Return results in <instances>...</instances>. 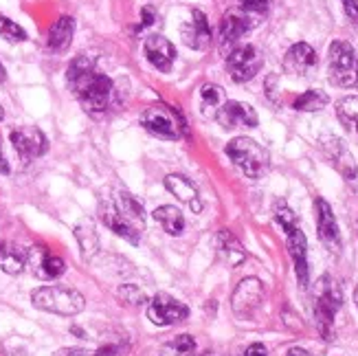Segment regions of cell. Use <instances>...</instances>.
Here are the masks:
<instances>
[{"label": "cell", "mask_w": 358, "mask_h": 356, "mask_svg": "<svg viewBox=\"0 0 358 356\" xmlns=\"http://www.w3.org/2000/svg\"><path fill=\"white\" fill-rule=\"evenodd\" d=\"M117 295L121 297V301L123 304H128V306H141V304H145V292L138 288V286H134V284H123L119 290H117Z\"/></svg>", "instance_id": "cell-32"}, {"label": "cell", "mask_w": 358, "mask_h": 356, "mask_svg": "<svg viewBox=\"0 0 358 356\" xmlns=\"http://www.w3.org/2000/svg\"><path fill=\"white\" fill-rule=\"evenodd\" d=\"M75 238L80 242L82 257L92 259V255L99 251V234H97V227L92 222V218H82L75 225Z\"/></svg>", "instance_id": "cell-25"}, {"label": "cell", "mask_w": 358, "mask_h": 356, "mask_svg": "<svg viewBox=\"0 0 358 356\" xmlns=\"http://www.w3.org/2000/svg\"><path fill=\"white\" fill-rule=\"evenodd\" d=\"M253 27L251 18L244 9H229L222 15V22H220V40H222V49L227 46H233L244 34H248Z\"/></svg>", "instance_id": "cell-17"}, {"label": "cell", "mask_w": 358, "mask_h": 356, "mask_svg": "<svg viewBox=\"0 0 358 356\" xmlns=\"http://www.w3.org/2000/svg\"><path fill=\"white\" fill-rule=\"evenodd\" d=\"M286 356H313V354H310V352H306L303 348H290Z\"/></svg>", "instance_id": "cell-41"}, {"label": "cell", "mask_w": 358, "mask_h": 356, "mask_svg": "<svg viewBox=\"0 0 358 356\" xmlns=\"http://www.w3.org/2000/svg\"><path fill=\"white\" fill-rule=\"evenodd\" d=\"M165 350L172 352L174 356H187V354H192L196 350V341H194V336H189V334H178L165 346Z\"/></svg>", "instance_id": "cell-30"}, {"label": "cell", "mask_w": 358, "mask_h": 356, "mask_svg": "<svg viewBox=\"0 0 358 356\" xmlns=\"http://www.w3.org/2000/svg\"><path fill=\"white\" fill-rule=\"evenodd\" d=\"M27 266L36 277H40V280L51 282V280H57V277L64 275L66 262L53 255L46 246H31L29 255H27Z\"/></svg>", "instance_id": "cell-12"}, {"label": "cell", "mask_w": 358, "mask_h": 356, "mask_svg": "<svg viewBox=\"0 0 358 356\" xmlns=\"http://www.w3.org/2000/svg\"><path fill=\"white\" fill-rule=\"evenodd\" d=\"M246 13H266L273 0H238Z\"/></svg>", "instance_id": "cell-34"}, {"label": "cell", "mask_w": 358, "mask_h": 356, "mask_svg": "<svg viewBox=\"0 0 358 356\" xmlns=\"http://www.w3.org/2000/svg\"><path fill=\"white\" fill-rule=\"evenodd\" d=\"M154 18H157V13H154V9H152V7H143V22H141V27H138V29L150 27V24L154 22Z\"/></svg>", "instance_id": "cell-39"}, {"label": "cell", "mask_w": 358, "mask_h": 356, "mask_svg": "<svg viewBox=\"0 0 358 356\" xmlns=\"http://www.w3.org/2000/svg\"><path fill=\"white\" fill-rule=\"evenodd\" d=\"M286 246H288V253L292 257V264H294V273H297V280L301 288H308L310 282V269H308V242L303 231L297 227H292L286 231Z\"/></svg>", "instance_id": "cell-15"}, {"label": "cell", "mask_w": 358, "mask_h": 356, "mask_svg": "<svg viewBox=\"0 0 358 356\" xmlns=\"http://www.w3.org/2000/svg\"><path fill=\"white\" fill-rule=\"evenodd\" d=\"M165 187H167L169 194L176 196L180 203L189 205L194 213L202 211V203H200V198H198V190H196V185L189 178H185L180 174H167L165 176Z\"/></svg>", "instance_id": "cell-22"}, {"label": "cell", "mask_w": 358, "mask_h": 356, "mask_svg": "<svg viewBox=\"0 0 358 356\" xmlns=\"http://www.w3.org/2000/svg\"><path fill=\"white\" fill-rule=\"evenodd\" d=\"M217 123L224 130H236V128H255L257 126V113L253 111V106H248L244 101H224L222 108L215 115Z\"/></svg>", "instance_id": "cell-14"}, {"label": "cell", "mask_w": 358, "mask_h": 356, "mask_svg": "<svg viewBox=\"0 0 358 356\" xmlns=\"http://www.w3.org/2000/svg\"><path fill=\"white\" fill-rule=\"evenodd\" d=\"M66 80L73 88V95L82 104L86 113L101 115L110 108L113 95H115V84L108 75L95 71L92 62L86 55L75 57L71 62V66L66 71Z\"/></svg>", "instance_id": "cell-1"}, {"label": "cell", "mask_w": 358, "mask_h": 356, "mask_svg": "<svg viewBox=\"0 0 358 356\" xmlns=\"http://www.w3.org/2000/svg\"><path fill=\"white\" fill-rule=\"evenodd\" d=\"M328 73L330 82L341 88L358 86V59L352 44L343 40H334L328 51Z\"/></svg>", "instance_id": "cell-7"}, {"label": "cell", "mask_w": 358, "mask_h": 356, "mask_svg": "<svg viewBox=\"0 0 358 356\" xmlns=\"http://www.w3.org/2000/svg\"><path fill=\"white\" fill-rule=\"evenodd\" d=\"M354 301H356V308H358V286H356V290H354Z\"/></svg>", "instance_id": "cell-43"}, {"label": "cell", "mask_w": 358, "mask_h": 356, "mask_svg": "<svg viewBox=\"0 0 358 356\" xmlns=\"http://www.w3.org/2000/svg\"><path fill=\"white\" fill-rule=\"evenodd\" d=\"M328 95H325L323 90L319 88H310L306 92H301V95L292 101V108L294 111H301V113H319L323 111L325 106H328Z\"/></svg>", "instance_id": "cell-29"}, {"label": "cell", "mask_w": 358, "mask_h": 356, "mask_svg": "<svg viewBox=\"0 0 358 356\" xmlns=\"http://www.w3.org/2000/svg\"><path fill=\"white\" fill-rule=\"evenodd\" d=\"M317 66V51L308 42L292 44L284 55V69L290 75H308Z\"/></svg>", "instance_id": "cell-18"}, {"label": "cell", "mask_w": 358, "mask_h": 356, "mask_svg": "<svg viewBox=\"0 0 358 356\" xmlns=\"http://www.w3.org/2000/svg\"><path fill=\"white\" fill-rule=\"evenodd\" d=\"M99 215L113 234L130 244H138L145 231V211L128 192H117L115 196L106 198L99 207Z\"/></svg>", "instance_id": "cell-2"}, {"label": "cell", "mask_w": 358, "mask_h": 356, "mask_svg": "<svg viewBox=\"0 0 358 356\" xmlns=\"http://www.w3.org/2000/svg\"><path fill=\"white\" fill-rule=\"evenodd\" d=\"M7 77V73H5V66H3V62H0V82H3Z\"/></svg>", "instance_id": "cell-42"}, {"label": "cell", "mask_w": 358, "mask_h": 356, "mask_svg": "<svg viewBox=\"0 0 358 356\" xmlns=\"http://www.w3.org/2000/svg\"><path fill=\"white\" fill-rule=\"evenodd\" d=\"M31 301L44 313H53L59 317H75L84 311V295L75 288L64 286H40L31 292Z\"/></svg>", "instance_id": "cell-4"}, {"label": "cell", "mask_w": 358, "mask_h": 356, "mask_svg": "<svg viewBox=\"0 0 358 356\" xmlns=\"http://www.w3.org/2000/svg\"><path fill=\"white\" fill-rule=\"evenodd\" d=\"M73 34H75V20L71 15H62V18H57L49 29V36H46V46H49V51L64 53L73 42Z\"/></svg>", "instance_id": "cell-23"}, {"label": "cell", "mask_w": 358, "mask_h": 356, "mask_svg": "<svg viewBox=\"0 0 358 356\" xmlns=\"http://www.w3.org/2000/svg\"><path fill=\"white\" fill-rule=\"evenodd\" d=\"M341 306H343V295H341L338 284L330 275H323L317 282L313 311H315L317 330L325 341H332L334 339V317L341 311Z\"/></svg>", "instance_id": "cell-3"}, {"label": "cell", "mask_w": 358, "mask_h": 356, "mask_svg": "<svg viewBox=\"0 0 358 356\" xmlns=\"http://www.w3.org/2000/svg\"><path fill=\"white\" fill-rule=\"evenodd\" d=\"M262 64H264V57L253 44L238 46V49H233L227 55V71L236 84H244L248 80H253L259 73Z\"/></svg>", "instance_id": "cell-8"}, {"label": "cell", "mask_w": 358, "mask_h": 356, "mask_svg": "<svg viewBox=\"0 0 358 356\" xmlns=\"http://www.w3.org/2000/svg\"><path fill=\"white\" fill-rule=\"evenodd\" d=\"M141 126L157 134L161 138H169V141H178L187 134V121L178 108L165 106V104H154L148 106L141 115Z\"/></svg>", "instance_id": "cell-6"}, {"label": "cell", "mask_w": 358, "mask_h": 356, "mask_svg": "<svg viewBox=\"0 0 358 356\" xmlns=\"http://www.w3.org/2000/svg\"><path fill=\"white\" fill-rule=\"evenodd\" d=\"M336 117L343 123V128L352 134V138L358 143V95H350L338 99L336 104Z\"/></svg>", "instance_id": "cell-26"}, {"label": "cell", "mask_w": 358, "mask_h": 356, "mask_svg": "<svg viewBox=\"0 0 358 356\" xmlns=\"http://www.w3.org/2000/svg\"><path fill=\"white\" fill-rule=\"evenodd\" d=\"M189 317V308H187L182 301L169 297L167 292H159L154 295L152 301L148 304V319L154 323V326H176V323L185 321Z\"/></svg>", "instance_id": "cell-9"}, {"label": "cell", "mask_w": 358, "mask_h": 356, "mask_svg": "<svg viewBox=\"0 0 358 356\" xmlns=\"http://www.w3.org/2000/svg\"><path fill=\"white\" fill-rule=\"evenodd\" d=\"M200 356H215L213 352H207V354H200Z\"/></svg>", "instance_id": "cell-45"}, {"label": "cell", "mask_w": 358, "mask_h": 356, "mask_svg": "<svg viewBox=\"0 0 358 356\" xmlns=\"http://www.w3.org/2000/svg\"><path fill=\"white\" fill-rule=\"evenodd\" d=\"M154 220H157L165 229V234H169V236H180L185 231V215L180 213V209H176L172 205L159 207L154 211Z\"/></svg>", "instance_id": "cell-28"}, {"label": "cell", "mask_w": 358, "mask_h": 356, "mask_svg": "<svg viewBox=\"0 0 358 356\" xmlns=\"http://www.w3.org/2000/svg\"><path fill=\"white\" fill-rule=\"evenodd\" d=\"M315 213H317V231H319V240L323 242V246L330 253H341V231H338V222L334 218V211L330 207L328 200L317 198L315 200Z\"/></svg>", "instance_id": "cell-13"}, {"label": "cell", "mask_w": 358, "mask_h": 356, "mask_svg": "<svg viewBox=\"0 0 358 356\" xmlns=\"http://www.w3.org/2000/svg\"><path fill=\"white\" fill-rule=\"evenodd\" d=\"M11 169H9V163L5 159V154H3V148H0V174H9Z\"/></svg>", "instance_id": "cell-40"}, {"label": "cell", "mask_w": 358, "mask_h": 356, "mask_svg": "<svg viewBox=\"0 0 358 356\" xmlns=\"http://www.w3.org/2000/svg\"><path fill=\"white\" fill-rule=\"evenodd\" d=\"M180 36H182V42L189 46V49L205 51L211 44V27H209L207 15L200 9H194L192 20L180 27Z\"/></svg>", "instance_id": "cell-16"}, {"label": "cell", "mask_w": 358, "mask_h": 356, "mask_svg": "<svg viewBox=\"0 0 358 356\" xmlns=\"http://www.w3.org/2000/svg\"><path fill=\"white\" fill-rule=\"evenodd\" d=\"M264 301V284L257 277H244L233 290L231 297V308L238 317H253L255 311Z\"/></svg>", "instance_id": "cell-11"}, {"label": "cell", "mask_w": 358, "mask_h": 356, "mask_svg": "<svg viewBox=\"0 0 358 356\" xmlns=\"http://www.w3.org/2000/svg\"><path fill=\"white\" fill-rule=\"evenodd\" d=\"M244 356H268V350L264 348L262 343H253V346H248Z\"/></svg>", "instance_id": "cell-37"}, {"label": "cell", "mask_w": 358, "mask_h": 356, "mask_svg": "<svg viewBox=\"0 0 358 356\" xmlns=\"http://www.w3.org/2000/svg\"><path fill=\"white\" fill-rule=\"evenodd\" d=\"M215 251H217V255H220V259L224 262V264L231 266V269L240 266L242 262L246 259V251H244L242 242L233 236L229 229H220L215 234Z\"/></svg>", "instance_id": "cell-21"}, {"label": "cell", "mask_w": 358, "mask_h": 356, "mask_svg": "<svg viewBox=\"0 0 358 356\" xmlns=\"http://www.w3.org/2000/svg\"><path fill=\"white\" fill-rule=\"evenodd\" d=\"M343 7H345V13L354 22H358V0H343Z\"/></svg>", "instance_id": "cell-36"}, {"label": "cell", "mask_w": 358, "mask_h": 356, "mask_svg": "<svg viewBox=\"0 0 358 356\" xmlns=\"http://www.w3.org/2000/svg\"><path fill=\"white\" fill-rule=\"evenodd\" d=\"M5 119V111H3V106H0V121Z\"/></svg>", "instance_id": "cell-44"}, {"label": "cell", "mask_w": 358, "mask_h": 356, "mask_svg": "<svg viewBox=\"0 0 358 356\" xmlns=\"http://www.w3.org/2000/svg\"><path fill=\"white\" fill-rule=\"evenodd\" d=\"M145 55L152 62L154 69H159L161 73H167L176 59V46L163 36H150L145 40Z\"/></svg>", "instance_id": "cell-20"}, {"label": "cell", "mask_w": 358, "mask_h": 356, "mask_svg": "<svg viewBox=\"0 0 358 356\" xmlns=\"http://www.w3.org/2000/svg\"><path fill=\"white\" fill-rule=\"evenodd\" d=\"M95 356H119V348L115 343H103L97 348Z\"/></svg>", "instance_id": "cell-35"}, {"label": "cell", "mask_w": 358, "mask_h": 356, "mask_svg": "<svg viewBox=\"0 0 358 356\" xmlns=\"http://www.w3.org/2000/svg\"><path fill=\"white\" fill-rule=\"evenodd\" d=\"M29 249L15 242H0V271L7 275H20L27 269Z\"/></svg>", "instance_id": "cell-24"}, {"label": "cell", "mask_w": 358, "mask_h": 356, "mask_svg": "<svg viewBox=\"0 0 358 356\" xmlns=\"http://www.w3.org/2000/svg\"><path fill=\"white\" fill-rule=\"evenodd\" d=\"M275 220L284 231L297 227V215H294V211L284 203V200H279V203L275 205Z\"/></svg>", "instance_id": "cell-33"}, {"label": "cell", "mask_w": 358, "mask_h": 356, "mask_svg": "<svg viewBox=\"0 0 358 356\" xmlns=\"http://www.w3.org/2000/svg\"><path fill=\"white\" fill-rule=\"evenodd\" d=\"M229 159L240 167L248 178H262L271 167L268 150L248 136H238L227 145Z\"/></svg>", "instance_id": "cell-5"}, {"label": "cell", "mask_w": 358, "mask_h": 356, "mask_svg": "<svg viewBox=\"0 0 358 356\" xmlns=\"http://www.w3.org/2000/svg\"><path fill=\"white\" fill-rule=\"evenodd\" d=\"M224 90L215 84H205L200 88V115L205 119H215L217 111L224 104Z\"/></svg>", "instance_id": "cell-27"}, {"label": "cell", "mask_w": 358, "mask_h": 356, "mask_svg": "<svg viewBox=\"0 0 358 356\" xmlns=\"http://www.w3.org/2000/svg\"><path fill=\"white\" fill-rule=\"evenodd\" d=\"M9 138H11V143H13V150L18 152V157L24 163H31L34 159H40L42 154H46V150H49V141H46L44 132L40 128H36V126L15 128V130H11Z\"/></svg>", "instance_id": "cell-10"}, {"label": "cell", "mask_w": 358, "mask_h": 356, "mask_svg": "<svg viewBox=\"0 0 358 356\" xmlns=\"http://www.w3.org/2000/svg\"><path fill=\"white\" fill-rule=\"evenodd\" d=\"M323 152L325 157L330 159V163L336 167L338 174H343V178L352 180L356 176V163H354V157L350 154V150L345 148V143L341 141L336 136H328L323 141Z\"/></svg>", "instance_id": "cell-19"}, {"label": "cell", "mask_w": 358, "mask_h": 356, "mask_svg": "<svg viewBox=\"0 0 358 356\" xmlns=\"http://www.w3.org/2000/svg\"><path fill=\"white\" fill-rule=\"evenodd\" d=\"M53 356H86V350H82V348H64V350H57Z\"/></svg>", "instance_id": "cell-38"}, {"label": "cell", "mask_w": 358, "mask_h": 356, "mask_svg": "<svg viewBox=\"0 0 358 356\" xmlns=\"http://www.w3.org/2000/svg\"><path fill=\"white\" fill-rule=\"evenodd\" d=\"M0 38H5L9 42H22L27 40V34L20 24H15L13 20L5 18V15H0Z\"/></svg>", "instance_id": "cell-31"}]
</instances>
